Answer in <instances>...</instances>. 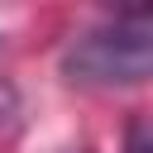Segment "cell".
<instances>
[{"label":"cell","instance_id":"obj_1","mask_svg":"<svg viewBox=\"0 0 153 153\" xmlns=\"http://www.w3.org/2000/svg\"><path fill=\"white\" fill-rule=\"evenodd\" d=\"M57 72L67 86L86 91H115V86H143L153 72V29L148 19H110L96 29H81L57 53Z\"/></svg>","mask_w":153,"mask_h":153},{"label":"cell","instance_id":"obj_2","mask_svg":"<svg viewBox=\"0 0 153 153\" xmlns=\"http://www.w3.org/2000/svg\"><path fill=\"white\" fill-rule=\"evenodd\" d=\"M100 10H110L115 19H148V10H153V0H96Z\"/></svg>","mask_w":153,"mask_h":153},{"label":"cell","instance_id":"obj_3","mask_svg":"<svg viewBox=\"0 0 153 153\" xmlns=\"http://www.w3.org/2000/svg\"><path fill=\"white\" fill-rule=\"evenodd\" d=\"M124 153H148V124L134 120L129 124V139H124Z\"/></svg>","mask_w":153,"mask_h":153}]
</instances>
